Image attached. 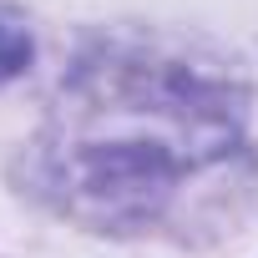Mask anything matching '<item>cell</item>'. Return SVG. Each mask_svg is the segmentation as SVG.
<instances>
[{
	"mask_svg": "<svg viewBox=\"0 0 258 258\" xmlns=\"http://www.w3.org/2000/svg\"><path fill=\"white\" fill-rule=\"evenodd\" d=\"M31 31H26V21L11 11V6H0V81H11V76H21L26 66H31Z\"/></svg>",
	"mask_w": 258,
	"mask_h": 258,
	"instance_id": "cell-1",
	"label": "cell"
}]
</instances>
